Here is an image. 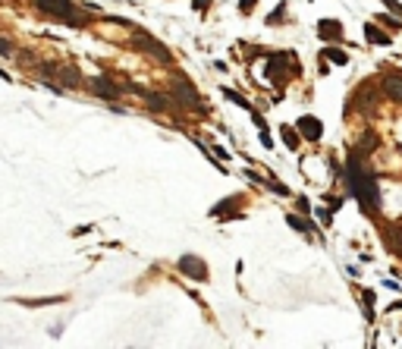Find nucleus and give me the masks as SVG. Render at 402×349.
Masks as SVG:
<instances>
[{
	"instance_id": "1",
	"label": "nucleus",
	"mask_w": 402,
	"mask_h": 349,
	"mask_svg": "<svg viewBox=\"0 0 402 349\" xmlns=\"http://www.w3.org/2000/svg\"><path fill=\"white\" fill-rule=\"evenodd\" d=\"M38 4V10L44 16H50V19H60L63 25H72V29H79L85 25V16L76 10V4L72 0H35Z\"/></svg>"
},
{
	"instance_id": "2",
	"label": "nucleus",
	"mask_w": 402,
	"mask_h": 349,
	"mask_svg": "<svg viewBox=\"0 0 402 349\" xmlns=\"http://www.w3.org/2000/svg\"><path fill=\"white\" fill-rule=\"evenodd\" d=\"M129 44H132V47H138V50H145V53H151V57H157L160 63H170V50L163 47L160 41H154L148 32H135L132 38H129Z\"/></svg>"
},
{
	"instance_id": "3",
	"label": "nucleus",
	"mask_w": 402,
	"mask_h": 349,
	"mask_svg": "<svg viewBox=\"0 0 402 349\" xmlns=\"http://www.w3.org/2000/svg\"><path fill=\"white\" fill-rule=\"evenodd\" d=\"M88 91L91 95H98L104 101H117L123 95V85H117L113 79H107V76H95V79H88Z\"/></svg>"
},
{
	"instance_id": "4",
	"label": "nucleus",
	"mask_w": 402,
	"mask_h": 349,
	"mask_svg": "<svg viewBox=\"0 0 402 349\" xmlns=\"http://www.w3.org/2000/svg\"><path fill=\"white\" fill-rule=\"evenodd\" d=\"M173 98L179 101V107H195L198 114H205V107H201V98H198V91L192 82H173Z\"/></svg>"
},
{
	"instance_id": "5",
	"label": "nucleus",
	"mask_w": 402,
	"mask_h": 349,
	"mask_svg": "<svg viewBox=\"0 0 402 349\" xmlns=\"http://www.w3.org/2000/svg\"><path fill=\"white\" fill-rule=\"evenodd\" d=\"M53 82H60L66 88H85L82 72L76 66H69V63H57V76H53Z\"/></svg>"
},
{
	"instance_id": "6",
	"label": "nucleus",
	"mask_w": 402,
	"mask_h": 349,
	"mask_svg": "<svg viewBox=\"0 0 402 349\" xmlns=\"http://www.w3.org/2000/svg\"><path fill=\"white\" fill-rule=\"evenodd\" d=\"M138 95L151 104V110H179V101L173 95H163V91H138Z\"/></svg>"
},
{
	"instance_id": "7",
	"label": "nucleus",
	"mask_w": 402,
	"mask_h": 349,
	"mask_svg": "<svg viewBox=\"0 0 402 349\" xmlns=\"http://www.w3.org/2000/svg\"><path fill=\"white\" fill-rule=\"evenodd\" d=\"M179 271L186 274V277H192V280H205L208 277V267H205V261H201L198 255H186V258H179Z\"/></svg>"
},
{
	"instance_id": "8",
	"label": "nucleus",
	"mask_w": 402,
	"mask_h": 349,
	"mask_svg": "<svg viewBox=\"0 0 402 349\" xmlns=\"http://www.w3.org/2000/svg\"><path fill=\"white\" fill-rule=\"evenodd\" d=\"M296 129L302 132V139H308V142H318V139L324 136V123H321V120H314V117H299Z\"/></svg>"
},
{
	"instance_id": "9",
	"label": "nucleus",
	"mask_w": 402,
	"mask_h": 349,
	"mask_svg": "<svg viewBox=\"0 0 402 349\" xmlns=\"http://www.w3.org/2000/svg\"><path fill=\"white\" fill-rule=\"evenodd\" d=\"M342 32H346V29H342L339 19H321V22H318V35H321L324 41H339Z\"/></svg>"
},
{
	"instance_id": "10",
	"label": "nucleus",
	"mask_w": 402,
	"mask_h": 349,
	"mask_svg": "<svg viewBox=\"0 0 402 349\" xmlns=\"http://www.w3.org/2000/svg\"><path fill=\"white\" fill-rule=\"evenodd\" d=\"M364 38H368L371 44H377V47H390L393 35H390V32H383L377 22H364Z\"/></svg>"
},
{
	"instance_id": "11",
	"label": "nucleus",
	"mask_w": 402,
	"mask_h": 349,
	"mask_svg": "<svg viewBox=\"0 0 402 349\" xmlns=\"http://www.w3.org/2000/svg\"><path fill=\"white\" fill-rule=\"evenodd\" d=\"M383 95H387L390 101L402 104V72H390V76H383Z\"/></svg>"
},
{
	"instance_id": "12",
	"label": "nucleus",
	"mask_w": 402,
	"mask_h": 349,
	"mask_svg": "<svg viewBox=\"0 0 402 349\" xmlns=\"http://www.w3.org/2000/svg\"><path fill=\"white\" fill-rule=\"evenodd\" d=\"M383 243H387V249L393 255H402V227L387 224V227H383Z\"/></svg>"
},
{
	"instance_id": "13",
	"label": "nucleus",
	"mask_w": 402,
	"mask_h": 349,
	"mask_svg": "<svg viewBox=\"0 0 402 349\" xmlns=\"http://www.w3.org/2000/svg\"><path fill=\"white\" fill-rule=\"evenodd\" d=\"M377 148V136H364V139H358V145H355V148H352V154H358V157H368L371 151Z\"/></svg>"
},
{
	"instance_id": "14",
	"label": "nucleus",
	"mask_w": 402,
	"mask_h": 349,
	"mask_svg": "<svg viewBox=\"0 0 402 349\" xmlns=\"http://www.w3.org/2000/svg\"><path fill=\"white\" fill-rule=\"evenodd\" d=\"M286 224H289L292 230H299L302 236H311V233H314V227H311V224H308V220H305V217H296V214H286ZM314 236H318V233H314Z\"/></svg>"
},
{
	"instance_id": "15",
	"label": "nucleus",
	"mask_w": 402,
	"mask_h": 349,
	"mask_svg": "<svg viewBox=\"0 0 402 349\" xmlns=\"http://www.w3.org/2000/svg\"><path fill=\"white\" fill-rule=\"evenodd\" d=\"M280 136H283V145H286V148L289 151H296L299 148V129H296V126H283V129H280Z\"/></svg>"
},
{
	"instance_id": "16",
	"label": "nucleus",
	"mask_w": 402,
	"mask_h": 349,
	"mask_svg": "<svg viewBox=\"0 0 402 349\" xmlns=\"http://www.w3.org/2000/svg\"><path fill=\"white\" fill-rule=\"evenodd\" d=\"M324 60H330L336 66H346V63H349V53L339 50V47H324Z\"/></svg>"
},
{
	"instance_id": "17",
	"label": "nucleus",
	"mask_w": 402,
	"mask_h": 349,
	"mask_svg": "<svg viewBox=\"0 0 402 349\" xmlns=\"http://www.w3.org/2000/svg\"><path fill=\"white\" fill-rule=\"evenodd\" d=\"M223 95H226V98H229L233 104H239L242 110H248V114H251V110H254V107H251V104H248V101H245V98L239 95V91H233V88H223Z\"/></svg>"
},
{
	"instance_id": "18",
	"label": "nucleus",
	"mask_w": 402,
	"mask_h": 349,
	"mask_svg": "<svg viewBox=\"0 0 402 349\" xmlns=\"http://www.w3.org/2000/svg\"><path fill=\"white\" fill-rule=\"evenodd\" d=\"M361 302H364V318H374V292L368 289V292H364V296H361Z\"/></svg>"
},
{
	"instance_id": "19",
	"label": "nucleus",
	"mask_w": 402,
	"mask_h": 349,
	"mask_svg": "<svg viewBox=\"0 0 402 349\" xmlns=\"http://www.w3.org/2000/svg\"><path fill=\"white\" fill-rule=\"evenodd\" d=\"M380 25H387V29H402V16H396V13L390 16V13H387V16H380Z\"/></svg>"
},
{
	"instance_id": "20",
	"label": "nucleus",
	"mask_w": 402,
	"mask_h": 349,
	"mask_svg": "<svg viewBox=\"0 0 402 349\" xmlns=\"http://www.w3.org/2000/svg\"><path fill=\"white\" fill-rule=\"evenodd\" d=\"M380 4H383V7H387L390 13H396V16H402V4H399V0H380Z\"/></svg>"
},
{
	"instance_id": "21",
	"label": "nucleus",
	"mask_w": 402,
	"mask_h": 349,
	"mask_svg": "<svg viewBox=\"0 0 402 349\" xmlns=\"http://www.w3.org/2000/svg\"><path fill=\"white\" fill-rule=\"evenodd\" d=\"M283 10H286V7H277V13H270V16H267V22H273V25L283 22Z\"/></svg>"
},
{
	"instance_id": "22",
	"label": "nucleus",
	"mask_w": 402,
	"mask_h": 349,
	"mask_svg": "<svg viewBox=\"0 0 402 349\" xmlns=\"http://www.w3.org/2000/svg\"><path fill=\"white\" fill-rule=\"evenodd\" d=\"M318 217L324 220V224H330V220H333V211H330V208H318Z\"/></svg>"
},
{
	"instance_id": "23",
	"label": "nucleus",
	"mask_w": 402,
	"mask_h": 349,
	"mask_svg": "<svg viewBox=\"0 0 402 349\" xmlns=\"http://www.w3.org/2000/svg\"><path fill=\"white\" fill-rule=\"evenodd\" d=\"M13 50H16V47H13V44H10L7 38H0V53H4V57H10Z\"/></svg>"
},
{
	"instance_id": "24",
	"label": "nucleus",
	"mask_w": 402,
	"mask_h": 349,
	"mask_svg": "<svg viewBox=\"0 0 402 349\" xmlns=\"http://www.w3.org/2000/svg\"><path fill=\"white\" fill-rule=\"evenodd\" d=\"M296 205H299V211H302V214H311V205H308V198H299Z\"/></svg>"
},
{
	"instance_id": "25",
	"label": "nucleus",
	"mask_w": 402,
	"mask_h": 349,
	"mask_svg": "<svg viewBox=\"0 0 402 349\" xmlns=\"http://www.w3.org/2000/svg\"><path fill=\"white\" fill-rule=\"evenodd\" d=\"M239 10H242V13H251V10H254V0H239Z\"/></svg>"
},
{
	"instance_id": "26",
	"label": "nucleus",
	"mask_w": 402,
	"mask_h": 349,
	"mask_svg": "<svg viewBox=\"0 0 402 349\" xmlns=\"http://www.w3.org/2000/svg\"><path fill=\"white\" fill-rule=\"evenodd\" d=\"M214 154H217V157H220V160H229V154H226V151L220 148V145H214Z\"/></svg>"
},
{
	"instance_id": "27",
	"label": "nucleus",
	"mask_w": 402,
	"mask_h": 349,
	"mask_svg": "<svg viewBox=\"0 0 402 349\" xmlns=\"http://www.w3.org/2000/svg\"><path fill=\"white\" fill-rule=\"evenodd\" d=\"M208 4H211V0H192V7H195V10H208Z\"/></svg>"
}]
</instances>
